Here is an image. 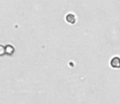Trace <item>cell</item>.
Masks as SVG:
<instances>
[{
	"mask_svg": "<svg viewBox=\"0 0 120 104\" xmlns=\"http://www.w3.org/2000/svg\"><path fill=\"white\" fill-rule=\"evenodd\" d=\"M65 19H66V21L68 23H70V24H75L76 22V16L74 14H73V13H69V14H67L66 17H65Z\"/></svg>",
	"mask_w": 120,
	"mask_h": 104,
	"instance_id": "2",
	"label": "cell"
},
{
	"mask_svg": "<svg viewBox=\"0 0 120 104\" xmlns=\"http://www.w3.org/2000/svg\"><path fill=\"white\" fill-rule=\"evenodd\" d=\"M109 65L112 68L114 69H119L120 68V57L114 56L109 61Z\"/></svg>",
	"mask_w": 120,
	"mask_h": 104,
	"instance_id": "1",
	"label": "cell"
}]
</instances>
